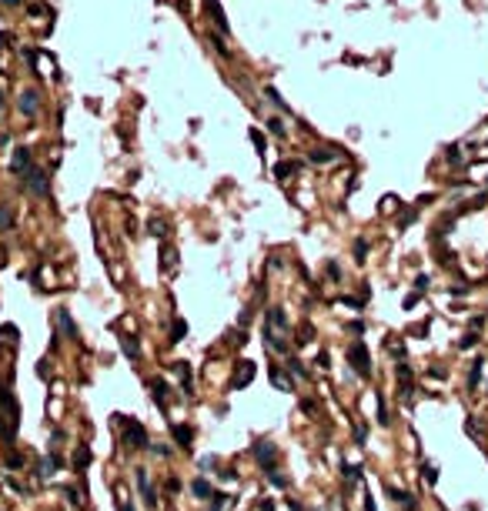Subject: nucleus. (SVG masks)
I'll return each mask as SVG.
<instances>
[{
  "label": "nucleus",
  "instance_id": "5701e85b",
  "mask_svg": "<svg viewBox=\"0 0 488 511\" xmlns=\"http://www.w3.org/2000/svg\"><path fill=\"white\" fill-rule=\"evenodd\" d=\"M421 474H425V481H428V485H435V481H438V471H435L432 464H425V468H421Z\"/></svg>",
  "mask_w": 488,
  "mask_h": 511
},
{
  "label": "nucleus",
  "instance_id": "393cba45",
  "mask_svg": "<svg viewBox=\"0 0 488 511\" xmlns=\"http://www.w3.org/2000/svg\"><path fill=\"white\" fill-rule=\"evenodd\" d=\"M291 171H295V164H291V160H284V164H278V167H274V174L284 177V174H291Z\"/></svg>",
  "mask_w": 488,
  "mask_h": 511
},
{
  "label": "nucleus",
  "instance_id": "aec40b11",
  "mask_svg": "<svg viewBox=\"0 0 488 511\" xmlns=\"http://www.w3.org/2000/svg\"><path fill=\"white\" fill-rule=\"evenodd\" d=\"M375 401H378V424H388V407H384V398H381V394H375Z\"/></svg>",
  "mask_w": 488,
  "mask_h": 511
},
{
  "label": "nucleus",
  "instance_id": "a211bd4d",
  "mask_svg": "<svg viewBox=\"0 0 488 511\" xmlns=\"http://www.w3.org/2000/svg\"><path fill=\"white\" fill-rule=\"evenodd\" d=\"M184 331H187L184 321H174V328H171V341H184Z\"/></svg>",
  "mask_w": 488,
  "mask_h": 511
},
{
  "label": "nucleus",
  "instance_id": "4be33fe9",
  "mask_svg": "<svg viewBox=\"0 0 488 511\" xmlns=\"http://www.w3.org/2000/svg\"><path fill=\"white\" fill-rule=\"evenodd\" d=\"M74 461H77V468H84V464L90 461V451H87V448H80L77 455H74Z\"/></svg>",
  "mask_w": 488,
  "mask_h": 511
},
{
  "label": "nucleus",
  "instance_id": "b1692460",
  "mask_svg": "<svg viewBox=\"0 0 488 511\" xmlns=\"http://www.w3.org/2000/svg\"><path fill=\"white\" fill-rule=\"evenodd\" d=\"M465 431H468V434H472V438H478V421H475V418H468V421H465Z\"/></svg>",
  "mask_w": 488,
  "mask_h": 511
},
{
  "label": "nucleus",
  "instance_id": "9d476101",
  "mask_svg": "<svg viewBox=\"0 0 488 511\" xmlns=\"http://www.w3.org/2000/svg\"><path fill=\"white\" fill-rule=\"evenodd\" d=\"M251 378H254V364H251V361H244V367H241L238 378H234V388H244V384H251Z\"/></svg>",
  "mask_w": 488,
  "mask_h": 511
},
{
  "label": "nucleus",
  "instance_id": "c85d7f7f",
  "mask_svg": "<svg viewBox=\"0 0 488 511\" xmlns=\"http://www.w3.org/2000/svg\"><path fill=\"white\" fill-rule=\"evenodd\" d=\"M268 127H271V134H284V127H281V120H278V117L268 120Z\"/></svg>",
  "mask_w": 488,
  "mask_h": 511
},
{
  "label": "nucleus",
  "instance_id": "dca6fc26",
  "mask_svg": "<svg viewBox=\"0 0 488 511\" xmlns=\"http://www.w3.org/2000/svg\"><path fill=\"white\" fill-rule=\"evenodd\" d=\"M271 381H274V384H278V388H281V391H291V381H288V378H284V374H281V371H278V367H271Z\"/></svg>",
  "mask_w": 488,
  "mask_h": 511
},
{
  "label": "nucleus",
  "instance_id": "423d86ee",
  "mask_svg": "<svg viewBox=\"0 0 488 511\" xmlns=\"http://www.w3.org/2000/svg\"><path fill=\"white\" fill-rule=\"evenodd\" d=\"M254 458L268 468V464L274 461V445H264V441H261V445H254Z\"/></svg>",
  "mask_w": 488,
  "mask_h": 511
},
{
  "label": "nucleus",
  "instance_id": "a878e982",
  "mask_svg": "<svg viewBox=\"0 0 488 511\" xmlns=\"http://www.w3.org/2000/svg\"><path fill=\"white\" fill-rule=\"evenodd\" d=\"M475 344H478V334H475V331H468V334L462 337V348H475Z\"/></svg>",
  "mask_w": 488,
  "mask_h": 511
},
{
  "label": "nucleus",
  "instance_id": "f03ea898",
  "mask_svg": "<svg viewBox=\"0 0 488 511\" xmlns=\"http://www.w3.org/2000/svg\"><path fill=\"white\" fill-rule=\"evenodd\" d=\"M348 364H351L361 378H371V358H368V348H365L361 341L348 344Z\"/></svg>",
  "mask_w": 488,
  "mask_h": 511
},
{
  "label": "nucleus",
  "instance_id": "2eb2a0df",
  "mask_svg": "<svg viewBox=\"0 0 488 511\" xmlns=\"http://www.w3.org/2000/svg\"><path fill=\"white\" fill-rule=\"evenodd\" d=\"M120 348H124V351H127V354H131V358H137V354H141V344H137V341H134V337H127V334H124V337H120Z\"/></svg>",
  "mask_w": 488,
  "mask_h": 511
},
{
  "label": "nucleus",
  "instance_id": "6ab92c4d",
  "mask_svg": "<svg viewBox=\"0 0 488 511\" xmlns=\"http://www.w3.org/2000/svg\"><path fill=\"white\" fill-rule=\"evenodd\" d=\"M341 471H344V478H348V481H358V478H361V468H358V464H348V461H344Z\"/></svg>",
  "mask_w": 488,
  "mask_h": 511
},
{
  "label": "nucleus",
  "instance_id": "ddd939ff",
  "mask_svg": "<svg viewBox=\"0 0 488 511\" xmlns=\"http://www.w3.org/2000/svg\"><path fill=\"white\" fill-rule=\"evenodd\" d=\"M20 111H24V114H34V111H37V94H34V90H27V94L20 97Z\"/></svg>",
  "mask_w": 488,
  "mask_h": 511
},
{
  "label": "nucleus",
  "instance_id": "cd10ccee",
  "mask_svg": "<svg viewBox=\"0 0 488 511\" xmlns=\"http://www.w3.org/2000/svg\"><path fill=\"white\" fill-rule=\"evenodd\" d=\"M288 367H291V374H298V378H304V374H308V371L301 367V361H288Z\"/></svg>",
  "mask_w": 488,
  "mask_h": 511
},
{
  "label": "nucleus",
  "instance_id": "7ed1b4c3",
  "mask_svg": "<svg viewBox=\"0 0 488 511\" xmlns=\"http://www.w3.org/2000/svg\"><path fill=\"white\" fill-rule=\"evenodd\" d=\"M10 171H14V174H27V171H30V151H27V147H17L14 160H10Z\"/></svg>",
  "mask_w": 488,
  "mask_h": 511
},
{
  "label": "nucleus",
  "instance_id": "f3484780",
  "mask_svg": "<svg viewBox=\"0 0 488 511\" xmlns=\"http://www.w3.org/2000/svg\"><path fill=\"white\" fill-rule=\"evenodd\" d=\"M331 157H335V154H331L328 147H324V151H321V147H318V151H311V160H314V164H328Z\"/></svg>",
  "mask_w": 488,
  "mask_h": 511
},
{
  "label": "nucleus",
  "instance_id": "6e6552de",
  "mask_svg": "<svg viewBox=\"0 0 488 511\" xmlns=\"http://www.w3.org/2000/svg\"><path fill=\"white\" fill-rule=\"evenodd\" d=\"M204 4H208L211 17H214V24L221 27V30H227V17H224V10H221V4H217V0H204Z\"/></svg>",
  "mask_w": 488,
  "mask_h": 511
},
{
  "label": "nucleus",
  "instance_id": "f257e3e1",
  "mask_svg": "<svg viewBox=\"0 0 488 511\" xmlns=\"http://www.w3.org/2000/svg\"><path fill=\"white\" fill-rule=\"evenodd\" d=\"M117 428H124V445L127 448H147V431L137 421H131L127 415L117 418Z\"/></svg>",
  "mask_w": 488,
  "mask_h": 511
},
{
  "label": "nucleus",
  "instance_id": "412c9836",
  "mask_svg": "<svg viewBox=\"0 0 488 511\" xmlns=\"http://www.w3.org/2000/svg\"><path fill=\"white\" fill-rule=\"evenodd\" d=\"M151 234H154V237H164V234H168V224H164V221H151Z\"/></svg>",
  "mask_w": 488,
  "mask_h": 511
},
{
  "label": "nucleus",
  "instance_id": "1a4fd4ad",
  "mask_svg": "<svg viewBox=\"0 0 488 511\" xmlns=\"http://www.w3.org/2000/svg\"><path fill=\"white\" fill-rule=\"evenodd\" d=\"M268 324H271V328H281V331H284V328H288V314L281 311V308H271V311H268Z\"/></svg>",
  "mask_w": 488,
  "mask_h": 511
},
{
  "label": "nucleus",
  "instance_id": "0eeeda50",
  "mask_svg": "<svg viewBox=\"0 0 488 511\" xmlns=\"http://www.w3.org/2000/svg\"><path fill=\"white\" fill-rule=\"evenodd\" d=\"M392 498H395L398 504H405L408 511H418V501H415V495H411V491H398V488H392Z\"/></svg>",
  "mask_w": 488,
  "mask_h": 511
},
{
  "label": "nucleus",
  "instance_id": "f8f14e48",
  "mask_svg": "<svg viewBox=\"0 0 488 511\" xmlns=\"http://www.w3.org/2000/svg\"><path fill=\"white\" fill-rule=\"evenodd\" d=\"M174 438L181 441V448H191V428H184V424H174Z\"/></svg>",
  "mask_w": 488,
  "mask_h": 511
},
{
  "label": "nucleus",
  "instance_id": "9b49d317",
  "mask_svg": "<svg viewBox=\"0 0 488 511\" xmlns=\"http://www.w3.org/2000/svg\"><path fill=\"white\" fill-rule=\"evenodd\" d=\"M481 374H485V361H475L472 364V374H468V388H478V381H481Z\"/></svg>",
  "mask_w": 488,
  "mask_h": 511
},
{
  "label": "nucleus",
  "instance_id": "20e7f679",
  "mask_svg": "<svg viewBox=\"0 0 488 511\" xmlns=\"http://www.w3.org/2000/svg\"><path fill=\"white\" fill-rule=\"evenodd\" d=\"M27 181H30V191H37V194H47V177L40 174V171H27Z\"/></svg>",
  "mask_w": 488,
  "mask_h": 511
},
{
  "label": "nucleus",
  "instance_id": "c756f323",
  "mask_svg": "<svg viewBox=\"0 0 488 511\" xmlns=\"http://www.w3.org/2000/svg\"><path fill=\"white\" fill-rule=\"evenodd\" d=\"M365 434H368V428H365V424H358V431H354V441H358V445H365Z\"/></svg>",
  "mask_w": 488,
  "mask_h": 511
},
{
  "label": "nucleus",
  "instance_id": "39448f33",
  "mask_svg": "<svg viewBox=\"0 0 488 511\" xmlns=\"http://www.w3.org/2000/svg\"><path fill=\"white\" fill-rule=\"evenodd\" d=\"M137 488H141V495H144L147 504H157V498H154V488L147 485V474L141 471V468H137Z\"/></svg>",
  "mask_w": 488,
  "mask_h": 511
},
{
  "label": "nucleus",
  "instance_id": "2f4dec72",
  "mask_svg": "<svg viewBox=\"0 0 488 511\" xmlns=\"http://www.w3.org/2000/svg\"><path fill=\"white\" fill-rule=\"evenodd\" d=\"M7 4H20V0H7Z\"/></svg>",
  "mask_w": 488,
  "mask_h": 511
},
{
  "label": "nucleus",
  "instance_id": "4468645a",
  "mask_svg": "<svg viewBox=\"0 0 488 511\" xmlns=\"http://www.w3.org/2000/svg\"><path fill=\"white\" fill-rule=\"evenodd\" d=\"M191 491H194L198 498H214V491H211V485H208L204 478H198V481H194V485H191Z\"/></svg>",
  "mask_w": 488,
  "mask_h": 511
},
{
  "label": "nucleus",
  "instance_id": "bb28decb",
  "mask_svg": "<svg viewBox=\"0 0 488 511\" xmlns=\"http://www.w3.org/2000/svg\"><path fill=\"white\" fill-rule=\"evenodd\" d=\"M268 97H271V100H274V104L281 107V111H288V104H284V100H281V97H278V90H274V87H268Z\"/></svg>",
  "mask_w": 488,
  "mask_h": 511
},
{
  "label": "nucleus",
  "instance_id": "7c9ffc66",
  "mask_svg": "<svg viewBox=\"0 0 488 511\" xmlns=\"http://www.w3.org/2000/svg\"><path fill=\"white\" fill-rule=\"evenodd\" d=\"M271 485H278V488H284V485H288V478H284V474H274V471H271Z\"/></svg>",
  "mask_w": 488,
  "mask_h": 511
}]
</instances>
